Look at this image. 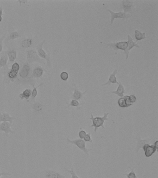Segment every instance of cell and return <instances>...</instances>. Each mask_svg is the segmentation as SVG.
I'll use <instances>...</instances> for the list:
<instances>
[{
    "label": "cell",
    "mask_w": 158,
    "mask_h": 178,
    "mask_svg": "<svg viewBox=\"0 0 158 178\" xmlns=\"http://www.w3.org/2000/svg\"><path fill=\"white\" fill-rule=\"evenodd\" d=\"M109 113H104V116L103 117H94L92 113L91 114V118H89L92 121V125L90 126V127H95L94 132H97L98 128L103 127V129H105L104 126V123L105 121H108L109 119L108 118V116L109 115Z\"/></svg>",
    "instance_id": "1"
},
{
    "label": "cell",
    "mask_w": 158,
    "mask_h": 178,
    "mask_svg": "<svg viewBox=\"0 0 158 178\" xmlns=\"http://www.w3.org/2000/svg\"><path fill=\"white\" fill-rule=\"evenodd\" d=\"M27 58L29 64L33 62H38L41 64H45L44 61L39 57L36 51L34 50L29 49L27 51Z\"/></svg>",
    "instance_id": "2"
},
{
    "label": "cell",
    "mask_w": 158,
    "mask_h": 178,
    "mask_svg": "<svg viewBox=\"0 0 158 178\" xmlns=\"http://www.w3.org/2000/svg\"><path fill=\"white\" fill-rule=\"evenodd\" d=\"M45 42V40H44L43 42L40 43L36 47L37 51V53H38L39 57L44 59L46 60L47 66L49 67L50 68H51L52 67V65H51L50 54H47L42 48L43 46V44H44Z\"/></svg>",
    "instance_id": "3"
},
{
    "label": "cell",
    "mask_w": 158,
    "mask_h": 178,
    "mask_svg": "<svg viewBox=\"0 0 158 178\" xmlns=\"http://www.w3.org/2000/svg\"><path fill=\"white\" fill-rule=\"evenodd\" d=\"M66 140L67 142V144L70 143V144H73V145L77 146L84 153H86L87 155H89V152L90 151V150L86 148V146H85V142L84 140L80 139L75 140H71L69 138H67Z\"/></svg>",
    "instance_id": "4"
},
{
    "label": "cell",
    "mask_w": 158,
    "mask_h": 178,
    "mask_svg": "<svg viewBox=\"0 0 158 178\" xmlns=\"http://www.w3.org/2000/svg\"><path fill=\"white\" fill-rule=\"evenodd\" d=\"M111 14V24L113 23L114 20V19L116 18H123V19H127L129 18L131 16V14H127V13H124V12H119V13H114L110 10H107Z\"/></svg>",
    "instance_id": "5"
},
{
    "label": "cell",
    "mask_w": 158,
    "mask_h": 178,
    "mask_svg": "<svg viewBox=\"0 0 158 178\" xmlns=\"http://www.w3.org/2000/svg\"><path fill=\"white\" fill-rule=\"evenodd\" d=\"M11 126L12 124H10V123L3 122L0 123V131L4 132L5 136L8 137L9 134H13L15 133V132L11 129Z\"/></svg>",
    "instance_id": "6"
},
{
    "label": "cell",
    "mask_w": 158,
    "mask_h": 178,
    "mask_svg": "<svg viewBox=\"0 0 158 178\" xmlns=\"http://www.w3.org/2000/svg\"><path fill=\"white\" fill-rule=\"evenodd\" d=\"M108 46L111 47L114 50L120 49L123 50L124 52L126 50L127 47V42H119L110 43L106 44Z\"/></svg>",
    "instance_id": "7"
},
{
    "label": "cell",
    "mask_w": 158,
    "mask_h": 178,
    "mask_svg": "<svg viewBox=\"0 0 158 178\" xmlns=\"http://www.w3.org/2000/svg\"><path fill=\"white\" fill-rule=\"evenodd\" d=\"M127 38H128V41H127V48L126 50L124 52V53L126 54V59H128L129 55V52L131 49L133 48V47H137V48H140V46L138 44H136V42H133V39L131 38V37L128 35H127Z\"/></svg>",
    "instance_id": "8"
},
{
    "label": "cell",
    "mask_w": 158,
    "mask_h": 178,
    "mask_svg": "<svg viewBox=\"0 0 158 178\" xmlns=\"http://www.w3.org/2000/svg\"><path fill=\"white\" fill-rule=\"evenodd\" d=\"M145 152V155L146 157H149L157 151V150L153 145L146 144L142 148Z\"/></svg>",
    "instance_id": "9"
},
{
    "label": "cell",
    "mask_w": 158,
    "mask_h": 178,
    "mask_svg": "<svg viewBox=\"0 0 158 178\" xmlns=\"http://www.w3.org/2000/svg\"><path fill=\"white\" fill-rule=\"evenodd\" d=\"M46 178H67L59 173L54 170H47L46 173Z\"/></svg>",
    "instance_id": "10"
},
{
    "label": "cell",
    "mask_w": 158,
    "mask_h": 178,
    "mask_svg": "<svg viewBox=\"0 0 158 178\" xmlns=\"http://www.w3.org/2000/svg\"><path fill=\"white\" fill-rule=\"evenodd\" d=\"M30 68L29 63H24L22 67L21 68L20 72H19V74L20 77L22 78H27L29 76V74Z\"/></svg>",
    "instance_id": "11"
},
{
    "label": "cell",
    "mask_w": 158,
    "mask_h": 178,
    "mask_svg": "<svg viewBox=\"0 0 158 178\" xmlns=\"http://www.w3.org/2000/svg\"><path fill=\"white\" fill-rule=\"evenodd\" d=\"M151 139L149 138H148L147 139L142 140L140 137H139L137 139V146L136 147V152L138 153L140 149H142L143 147L146 144H150Z\"/></svg>",
    "instance_id": "12"
},
{
    "label": "cell",
    "mask_w": 158,
    "mask_h": 178,
    "mask_svg": "<svg viewBox=\"0 0 158 178\" xmlns=\"http://www.w3.org/2000/svg\"><path fill=\"white\" fill-rule=\"evenodd\" d=\"M14 117H10L8 113L1 114L0 111V123L1 122H8L9 121L10 124H12L13 121L14 119Z\"/></svg>",
    "instance_id": "13"
},
{
    "label": "cell",
    "mask_w": 158,
    "mask_h": 178,
    "mask_svg": "<svg viewBox=\"0 0 158 178\" xmlns=\"http://www.w3.org/2000/svg\"><path fill=\"white\" fill-rule=\"evenodd\" d=\"M122 7L124 10V13L130 12L133 7V1H123Z\"/></svg>",
    "instance_id": "14"
},
{
    "label": "cell",
    "mask_w": 158,
    "mask_h": 178,
    "mask_svg": "<svg viewBox=\"0 0 158 178\" xmlns=\"http://www.w3.org/2000/svg\"><path fill=\"white\" fill-rule=\"evenodd\" d=\"M8 56L6 52H3L0 58V68L7 65Z\"/></svg>",
    "instance_id": "15"
},
{
    "label": "cell",
    "mask_w": 158,
    "mask_h": 178,
    "mask_svg": "<svg viewBox=\"0 0 158 178\" xmlns=\"http://www.w3.org/2000/svg\"><path fill=\"white\" fill-rule=\"evenodd\" d=\"M124 92H125V89H124V86H123V85L121 84V82H120L119 83V86H118L116 91H112L111 93L117 95L118 96L123 98L124 96Z\"/></svg>",
    "instance_id": "16"
},
{
    "label": "cell",
    "mask_w": 158,
    "mask_h": 178,
    "mask_svg": "<svg viewBox=\"0 0 158 178\" xmlns=\"http://www.w3.org/2000/svg\"><path fill=\"white\" fill-rule=\"evenodd\" d=\"M117 73V71L116 70L113 73H112V74L110 75V76L108 81L106 84L103 85V86L107 85H110L111 83H113V84L116 83V84H119V83L117 82L116 78V76H115Z\"/></svg>",
    "instance_id": "17"
},
{
    "label": "cell",
    "mask_w": 158,
    "mask_h": 178,
    "mask_svg": "<svg viewBox=\"0 0 158 178\" xmlns=\"http://www.w3.org/2000/svg\"><path fill=\"white\" fill-rule=\"evenodd\" d=\"M32 91L30 89H26L22 93L19 95V97L20 98L21 100L24 99V98H25L27 100H29L30 97L32 95Z\"/></svg>",
    "instance_id": "18"
},
{
    "label": "cell",
    "mask_w": 158,
    "mask_h": 178,
    "mask_svg": "<svg viewBox=\"0 0 158 178\" xmlns=\"http://www.w3.org/2000/svg\"><path fill=\"white\" fill-rule=\"evenodd\" d=\"M44 70L41 67H36L33 69V76L35 78H40L42 76Z\"/></svg>",
    "instance_id": "19"
},
{
    "label": "cell",
    "mask_w": 158,
    "mask_h": 178,
    "mask_svg": "<svg viewBox=\"0 0 158 178\" xmlns=\"http://www.w3.org/2000/svg\"><path fill=\"white\" fill-rule=\"evenodd\" d=\"M74 92L73 94V98H74L75 100L77 101L80 100L83 98V95L85 94L87 92V91H86L85 92L82 93L78 91V89H74Z\"/></svg>",
    "instance_id": "20"
},
{
    "label": "cell",
    "mask_w": 158,
    "mask_h": 178,
    "mask_svg": "<svg viewBox=\"0 0 158 178\" xmlns=\"http://www.w3.org/2000/svg\"><path fill=\"white\" fill-rule=\"evenodd\" d=\"M8 58L11 62L14 61L15 59H16L17 53L16 52L15 50H10L8 52H7Z\"/></svg>",
    "instance_id": "21"
},
{
    "label": "cell",
    "mask_w": 158,
    "mask_h": 178,
    "mask_svg": "<svg viewBox=\"0 0 158 178\" xmlns=\"http://www.w3.org/2000/svg\"><path fill=\"white\" fill-rule=\"evenodd\" d=\"M135 37L136 40V42H137L138 40H142L146 38V37L145 36V33H142L141 32L138 31L137 30H135Z\"/></svg>",
    "instance_id": "22"
},
{
    "label": "cell",
    "mask_w": 158,
    "mask_h": 178,
    "mask_svg": "<svg viewBox=\"0 0 158 178\" xmlns=\"http://www.w3.org/2000/svg\"><path fill=\"white\" fill-rule=\"evenodd\" d=\"M43 84H40V85H39L37 87H35V84L33 83V84H32V86L33 87V90L32 91V98H31V100L32 101H34L35 100V98L36 97V95H37V94H38V91H37V89L39 87H40L41 85H42Z\"/></svg>",
    "instance_id": "23"
},
{
    "label": "cell",
    "mask_w": 158,
    "mask_h": 178,
    "mask_svg": "<svg viewBox=\"0 0 158 178\" xmlns=\"http://www.w3.org/2000/svg\"><path fill=\"white\" fill-rule=\"evenodd\" d=\"M32 43V40L31 39H26L22 42V46L25 48H28L30 47Z\"/></svg>",
    "instance_id": "24"
},
{
    "label": "cell",
    "mask_w": 158,
    "mask_h": 178,
    "mask_svg": "<svg viewBox=\"0 0 158 178\" xmlns=\"http://www.w3.org/2000/svg\"><path fill=\"white\" fill-rule=\"evenodd\" d=\"M129 168L131 169V172L129 173H125L124 175L126 176L127 178H138L136 175V173H135V171H133V169L131 168L130 167Z\"/></svg>",
    "instance_id": "25"
},
{
    "label": "cell",
    "mask_w": 158,
    "mask_h": 178,
    "mask_svg": "<svg viewBox=\"0 0 158 178\" xmlns=\"http://www.w3.org/2000/svg\"><path fill=\"white\" fill-rule=\"evenodd\" d=\"M65 171H67L68 173H70V175H72V178H80L78 177L77 175L76 174L75 172L74 171V168H73V167L72 168L71 170H69V169H67L66 168H65Z\"/></svg>",
    "instance_id": "26"
},
{
    "label": "cell",
    "mask_w": 158,
    "mask_h": 178,
    "mask_svg": "<svg viewBox=\"0 0 158 178\" xmlns=\"http://www.w3.org/2000/svg\"><path fill=\"white\" fill-rule=\"evenodd\" d=\"M118 104L120 107L127 108V107L126 104L125 103V100L123 98H121L119 99L118 101Z\"/></svg>",
    "instance_id": "27"
},
{
    "label": "cell",
    "mask_w": 158,
    "mask_h": 178,
    "mask_svg": "<svg viewBox=\"0 0 158 178\" xmlns=\"http://www.w3.org/2000/svg\"><path fill=\"white\" fill-rule=\"evenodd\" d=\"M17 75H18V72H16L13 70L10 71L8 74V77L11 79H14L16 78Z\"/></svg>",
    "instance_id": "28"
},
{
    "label": "cell",
    "mask_w": 158,
    "mask_h": 178,
    "mask_svg": "<svg viewBox=\"0 0 158 178\" xmlns=\"http://www.w3.org/2000/svg\"><path fill=\"white\" fill-rule=\"evenodd\" d=\"M33 108L37 111H40L42 109V105L39 103H36L33 104Z\"/></svg>",
    "instance_id": "29"
},
{
    "label": "cell",
    "mask_w": 158,
    "mask_h": 178,
    "mask_svg": "<svg viewBox=\"0 0 158 178\" xmlns=\"http://www.w3.org/2000/svg\"><path fill=\"white\" fill-rule=\"evenodd\" d=\"M129 95H125L124 97H123V98H124V100L125 101V103L126 104L127 107L128 108L129 106H131L133 104L131 103V102L130 101L129 98Z\"/></svg>",
    "instance_id": "30"
},
{
    "label": "cell",
    "mask_w": 158,
    "mask_h": 178,
    "mask_svg": "<svg viewBox=\"0 0 158 178\" xmlns=\"http://www.w3.org/2000/svg\"><path fill=\"white\" fill-rule=\"evenodd\" d=\"M70 106H73V107H79L80 106V104L79 102L77 100H72L70 103V104L69 105L68 107H69Z\"/></svg>",
    "instance_id": "31"
},
{
    "label": "cell",
    "mask_w": 158,
    "mask_h": 178,
    "mask_svg": "<svg viewBox=\"0 0 158 178\" xmlns=\"http://www.w3.org/2000/svg\"><path fill=\"white\" fill-rule=\"evenodd\" d=\"M20 37L19 33L16 32H13L11 33L10 35V40H14L16 38H19Z\"/></svg>",
    "instance_id": "32"
},
{
    "label": "cell",
    "mask_w": 158,
    "mask_h": 178,
    "mask_svg": "<svg viewBox=\"0 0 158 178\" xmlns=\"http://www.w3.org/2000/svg\"><path fill=\"white\" fill-rule=\"evenodd\" d=\"M19 69H20V65L17 63H15L14 64L12 65V70L16 72H18Z\"/></svg>",
    "instance_id": "33"
},
{
    "label": "cell",
    "mask_w": 158,
    "mask_h": 178,
    "mask_svg": "<svg viewBox=\"0 0 158 178\" xmlns=\"http://www.w3.org/2000/svg\"><path fill=\"white\" fill-rule=\"evenodd\" d=\"M68 74L66 72H63L60 74V78L63 80L66 81L68 78Z\"/></svg>",
    "instance_id": "34"
},
{
    "label": "cell",
    "mask_w": 158,
    "mask_h": 178,
    "mask_svg": "<svg viewBox=\"0 0 158 178\" xmlns=\"http://www.w3.org/2000/svg\"><path fill=\"white\" fill-rule=\"evenodd\" d=\"M84 140L85 142H90V143H92V140L91 138V133H89L88 134H86L85 136L84 137Z\"/></svg>",
    "instance_id": "35"
},
{
    "label": "cell",
    "mask_w": 158,
    "mask_h": 178,
    "mask_svg": "<svg viewBox=\"0 0 158 178\" xmlns=\"http://www.w3.org/2000/svg\"><path fill=\"white\" fill-rule=\"evenodd\" d=\"M86 134V132L84 130H81L79 132V136L80 139L83 140Z\"/></svg>",
    "instance_id": "36"
},
{
    "label": "cell",
    "mask_w": 158,
    "mask_h": 178,
    "mask_svg": "<svg viewBox=\"0 0 158 178\" xmlns=\"http://www.w3.org/2000/svg\"><path fill=\"white\" fill-rule=\"evenodd\" d=\"M6 35V33L5 35H4L1 38H0V53L1 52L2 50H3V40L5 38V36Z\"/></svg>",
    "instance_id": "37"
},
{
    "label": "cell",
    "mask_w": 158,
    "mask_h": 178,
    "mask_svg": "<svg viewBox=\"0 0 158 178\" xmlns=\"http://www.w3.org/2000/svg\"><path fill=\"white\" fill-rule=\"evenodd\" d=\"M129 98L130 101L132 104L135 103L136 101V100H137L136 96L133 95H130L129 97Z\"/></svg>",
    "instance_id": "38"
},
{
    "label": "cell",
    "mask_w": 158,
    "mask_h": 178,
    "mask_svg": "<svg viewBox=\"0 0 158 178\" xmlns=\"http://www.w3.org/2000/svg\"><path fill=\"white\" fill-rule=\"evenodd\" d=\"M11 175H10V173H6L1 172H0V178H1V176H3V175L10 176Z\"/></svg>",
    "instance_id": "39"
},
{
    "label": "cell",
    "mask_w": 158,
    "mask_h": 178,
    "mask_svg": "<svg viewBox=\"0 0 158 178\" xmlns=\"http://www.w3.org/2000/svg\"><path fill=\"white\" fill-rule=\"evenodd\" d=\"M3 14V10H2V8L1 7L0 8V23L1 22L2 20V17H1V15Z\"/></svg>",
    "instance_id": "40"
},
{
    "label": "cell",
    "mask_w": 158,
    "mask_h": 178,
    "mask_svg": "<svg viewBox=\"0 0 158 178\" xmlns=\"http://www.w3.org/2000/svg\"><path fill=\"white\" fill-rule=\"evenodd\" d=\"M158 140H156L155 142V144H154V146H155V147L156 149V150H157V152H158Z\"/></svg>",
    "instance_id": "41"
},
{
    "label": "cell",
    "mask_w": 158,
    "mask_h": 178,
    "mask_svg": "<svg viewBox=\"0 0 158 178\" xmlns=\"http://www.w3.org/2000/svg\"><path fill=\"white\" fill-rule=\"evenodd\" d=\"M0 168H1V165H0Z\"/></svg>",
    "instance_id": "42"
}]
</instances>
